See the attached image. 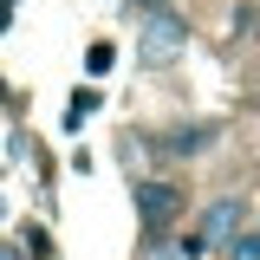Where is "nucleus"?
Masks as SVG:
<instances>
[{"mask_svg":"<svg viewBox=\"0 0 260 260\" xmlns=\"http://www.w3.org/2000/svg\"><path fill=\"white\" fill-rule=\"evenodd\" d=\"M0 260H7V254H0Z\"/></svg>","mask_w":260,"mask_h":260,"instance_id":"obj_7","label":"nucleus"},{"mask_svg":"<svg viewBox=\"0 0 260 260\" xmlns=\"http://www.w3.org/2000/svg\"><path fill=\"white\" fill-rule=\"evenodd\" d=\"M143 7H162V0H143Z\"/></svg>","mask_w":260,"mask_h":260,"instance_id":"obj_6","label":"nucleus"},{"mask_svg":"<svg viewBox=\"0 0 260 260\" xmlns=\"http://www.w3.org/2000/svg\"><path fill=\"white\" fill-rule=\"evenodd\" d=\"M254 39H260V7H254Z\"/></svg>","mask_w":260,"mask_h":260,"instance_id":"obj_5","label":"nucleus"},{"mask_svg":"<svg viewBox=\"0 0 260 260\" xmlns=\"http://www.w3.org/2000/svg\"><path fill=\"white\" fill-rule=\"evenodd\" d=\"M176 208H182V195H176V182H143V189H137V215H143L150 228L176 221Z\"/></svg>","mask_w":260,"mask_h":260,"instance_id":"obj_3","label":"nucleus"},{"mask_svg":"<svg viewBox=\"0 0 260 260\" xmlns=\"http://www.w3.org/2000/svg\"><path fill=\"white\" fill-rule=\"evenodd\" d=\"M228 260H260V228H241L228 241Z\"/></svg>","mask_w":260,"mask_h":260,"instance_id":"obj_4","label":"nucleus"},{"mask_svg":"<svg viewBox=\"0 0 260 260\" xmlns=\"http://www.w3.org/2000/svg\"><path fill=\"white\" fill-rule=\"evenodd\" d=\"M241 228H247L241 202H208V215H202V241H208V247H228Z\"/></svg>","mask_w":260,"mask_h":260,"instance_id":"obj_2","label":"nucleus"},{"mask_svg":"<svg viewBox=\"0 0 260 260\" xmlns=\"http://www.w3.org/2000/svg\"><path fill=\"white\" fill-rule=\"evenodd\" d=\"M182 46H189V26L169 20V13H156V20L143 26V59H176Z\"/></svg>","mask_w":260,"mask_h":260,"instance_id":"obj_1","label":"nucleus"}]
</instances>
